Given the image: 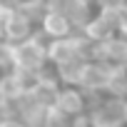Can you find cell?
I'll return each mask as SVG.
<instances>
[{"label": "cell", "instance_id": "1", "mask_svg": "<svg viewBox=\"0 0 127 127\" xmlns=\"http://www.w3.org/2000/svg\"><path fill=\"white\" fill-rule=\"evenodd\" d=\"M87 122L90 127H127V97H90Z\"/></svg>", "mask_w": 127, "mask_h": 127}, {"label": "cell", "instance_id": "2", "mask_svg": "<svg viewBox=\"0 0 127 127\" xmlns=\"http://www.w3.org/2000/svg\"><path fill=\"white\" fill-rule=\"evenodd\" d=\"M47 67V55H45V40L40 35L18 42L15 45V55H13V70H23V72H42Z\"/></svg>", "mask_w": 127, "mask_h": 127}, {"label": "cell", "instance_id": "3", "mask_svg": "<svg viewBox=\"0 0 127 127\" xmlns=\"http://www.w3.org/2000/svg\"><path fill=\"white\" fill-rule=\"evenodd\" d=\"M80 35H82L87 42H92L95 47L102 45V42H107L110 37H115V35H117V25H115L112 3H100L97 10H95V15L90 18V23L80 30Z\"/></svg>", "mask_w": 127, "mask_h": 127}, {"label": "cell", "instance_id": "4", "mask_svg": "<svg viewBox=\"0 0 127 127\" xmlns=\"http://www.w3.org/2000/svg\"><path fill=\"white\" fill-rule=\"evenodd\" d=\"M112 72L110 67H105L102 62L97 60H87L82 65V75H80V90L87 95V97H97V95H107V87H110V80H112Z\"/></svg>", "mask_w": 127, "mask_h": 127}, {"label": "cell", "instance_id": "5", "mask_svg": "<svg viewBox=\"0 0 127 127\" xmlns=\"http://www.w3.org/2000/svg\"><path fill=\"white\" fill-rule=\"evenodd\" d=\"M95 60L115 72H127V37L115 35L95 47Z\"/></svg>", "mask_w": 127, "mask_h": 127}, {"label": "cell", "instance_id": "6", "mask_svg": "<svg viewBox=\"0 0 127 127\" xmlns=\"http://www.w3.org/2000/svg\"><path fill=\"white\" fill-rule=\"evenodd\" d=\"M87 107H90V97L80 87H60L57 100H55V110L60 115H65L67 120H75L80 115H87Z\"/></svg>", "mask_w": 127, "mask_h": 127}, {"label": "cell", "instance_id": "7", "mask_svg": "<svg viewBox=\"0 0 127 127\" xmlns=\"http://www.w3.org/2000/svg\"><path fill=\"white\" fill-rule=\"evenodd\" d=\"M77 30L72 28V23L65 18V15H60V13H55V10H47L45 15H42V20L37 23V35L45 40H62V37H70V35H75Z\"/></svg>", "mask_w": 127, "mask_h": 127}, {"label": "cell", "instance_id": "8", "mask_svg": "<svg viewBox=\"0 0 127 127\" xmlns=\"http://www.w3.org/2000/svg\"><path fill=\"white\" fill-rule=\"evenodd\" d=\"M35 35H37V25L32 20H28L23 13H18L15 5H13V15H10L8 28H5V40L18 45V42H25V40L35 37Z\"/></svg>", "mask_w": 127, "mask_h": 127}, {"label": "cell", "instance_id": "9", "mask_svg": "<svg viewBox=\"0 0 127 127\" xmlns=\"http://www.w3.org/2000/svg\"><path fill=\"white\" fill-rule=\"evenodd\" d=\"M13 55H15V45L0 37V75L13 70Z\"/></svg>", "mask_w": 127, "mask_h": 127}, {"label": "cell", "instance_id": "10", "mask_svg": "<svg viewBox=\"0 0 127 127\" xmlns=\"http://www.w3.org/2000/svg\"><path fill=\"white\" fill-rule=\"evenodd\" d=\"M10 15H13V3H0V37H5V28H8Z\"/></svg>", "mask_w": 127, "mask_h": 127}, {"label": "cell", "instance_id": "11", "mask_svg": "<svg viewBox=\"0 0 127 127\" xmlns=\"http://www.w3.org/2000/svg\"><path fill=\"white\" fill-rule=\"evenodd\" d=\"M0 127H25V125L13 115H0Z\"/></svg>", "mask_w": 127, "mask_h": 127}, {"label": "cell", "instance_id": "12", "mask_svg": "<svg viewBox=\"0 0 127 127\" xmlns=\"http://www.w3.org/2000/svg\"><path fill=\"white\" fill-rule=\"evenodd\" d=\"M0 115H10V100L5 97L3 87H0Z\"/></svg>", "mask_w": 127, "mask_h": 127}]
</instances>
